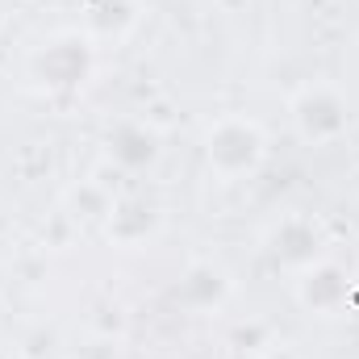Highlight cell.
I'll use <instances>...</instances> for the list:
<instances>
[{"label": "cell", "mask_w": 359, "mask_h": 359, "mask_svg": "<svg viewBox=\"0 0 359 359\" xmlns=\"http://www.w3.org/2000/svg\"><path fill=\"white\" fill-rule=\"evenodd\" d=\"M264 155V138L251 121H222L213 134H209V159L222 168V172H251Z\"/></svg>", "instance_id": "cell-1"}]
</instances>
